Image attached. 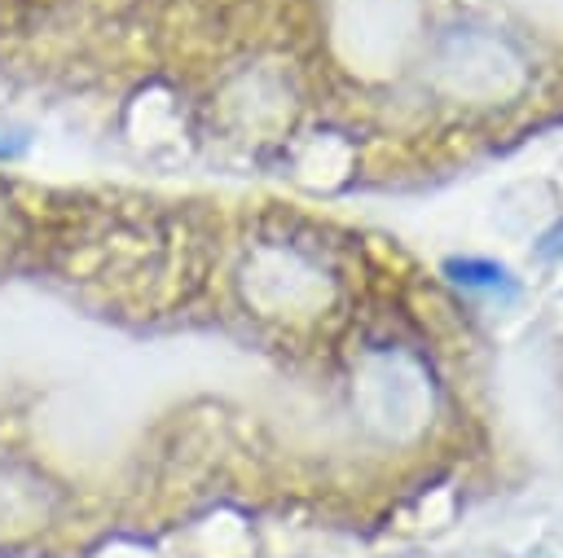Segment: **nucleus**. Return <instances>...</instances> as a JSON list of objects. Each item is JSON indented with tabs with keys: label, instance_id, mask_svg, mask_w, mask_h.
Returning a JSON list of instances; mask_svg holds the SVG:
<instances>
[{
	"label": "nucleus",
	"instance_id": "1",
	"mask_svg": "<svg viewBox=\"0 0 563 558\" xmlns=\"http://www.w3.org/2000/svg\"><path fill=\"white\" fill-rule=\"evenodd\" d=\"M449 272H453V281L457 286H506V268H497V264H475V259H453L449 264Z\"/></svg>",
	"mask_w": 563,
	"mask_h": 558
}]
</instances>
